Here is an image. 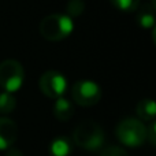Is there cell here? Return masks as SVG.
<instances>
[{"label": "cell", "instance_id": "e0dca14e", "mask_svg": "<svg viewBox=\"0 0 156 156\" xmlns=\"http://www.w3.org/2000/svg\"><path fill=\"white\" fill-rule=\"evenodd\" d=\"M5 156H23V155H22V152L19 151V149L12 148V147H11V148L8 149V152H7V155Z\"/></svg>", "mask_w": 156, "mask_h": 156}, {"label": "cell", "instance_id": "2e32d148", "mask_svg": "<svg viewBox=\"0 0 156 156\" xmlns=\"http://www.w3.org/2000/svg\"><path fill=\"white\" fill-rule=\"evenodd\" d=\"M147 140L149 141L152 147L156 145V126L154 121L149 122V126L147 127Z\"/></svg>", "mask_w": 156, "mask_h": 156}, {"label": "cell", "instance_id": "7a4b0ae2", "mask_svg": "<svg viewBox=\"0 0 156 156\" xmlns=\"http://www.w3.org/2000/svg\"><path fill=\"white\" fill-rule=\"evenodd\" d=\"M73 141L86 151H99L104 144V132L93 121H85L76 127Z\"/></svg>", "mask_w": 156, "mask_h": 156}, {"label": "cell", "instance_id": "8fae6325", "mask_svg": "<svg viewBox=\"0 0 156 156\" xmlns=\"http://www.w3.org/2000/svg\"><path fill=\"white\" fill-rule=\"evenodd\" d=\"M73 151V144L67 137H58L51 143L49 152L52 156H69Z\"/></svg>", "mask_w": 156, "mask_h": 156}, {"label": "cell", "instance_id": "4fadbf2b", "mask_svg": "<svg viewBox=\"0 0 156 156\" xmlns=\"http://www.w3.org/2000/svg\"><path fill=\"white\" fill-rule=\"evenodd\" d=\"M111 4L121 12H136V10L140 5V0H110Z\"/></svg>", "mask_w": 156, "mask_h": 156}, {"label": "cell", "instance_id": "3957f363", "mask_svg": "<svg viewBox=\"0 0 156 156\" xmlns=\"http://www.w3.org/2000/svg\"><path fill=\"white\" fill-rule=\"evenodd\" d=\"M119 143L130 148H138L147 141V126L136 118L122 119L116 126Z\"/></svg>", "mask_w": 156, "mask_h": 156}, {"label": "cell", "instance_id": "5b68a950", "mask_svg": "<svg viewBox=\"0 0 156 156\" xmlns=\"http://www.w3.org/2000/svg\"><path fill=\"white\" fill-rule=\"evenodd\" d=\"M103 96L99 83L90 80H80L71 88V97L77 104L82 107H92L97 104Z\"/></svg>", "mask_w": 156, "mask_h": 156}, {"label": "cell", "instance_id": "9a60e30c", "mask_svg": "<svg viewBox=\"0 0 156 156\" xmlns=\"http://www.w3.org/2000/svg\"><path fill=\"white\" fill-rule=\"evenodd\" d=\"M100 156H129L125 149L119 148V147H107L101 151Z\"/></svg>", "mask_w": 156, "mask_h": 156}, {"label": "cell", "instance_id": "5bb4252c", "mask_svg": "<svg viewBox=\"0 0 156 156\" xmlns=\"http://www.w3.org/2000/svg\"><path fill=\"white\" fill-rule=\"evenodd\" d=\"M85 10V3L83 0H70L66 5V15H69L70 18L74 16H80Z\"/></svg>", "mask_w": 156, "mask_h": 156}, {"label": "cell", "instance_id": "30bf717a", "mask_svg": "<svg viewBox=\"0 0 156 156\" xmlns=\"http://www.w3.org/2000/svg\"><path fill=\"white\" fill-rule=\"evenodd\" d=\"M137 115L140 121L151 122L156 116V105L152 99H143L137 103Z\"/></svg>", "mask_w": 156, "mask_h": 156}, {"label": "cell", "instance_id": "ba28073f", "mask_svg": "<svg viewBox=\"0 0 156 156\" xmlns=\"http://www.w3.org/2000/svg\"><path fill=\"white\" fill-rule=\"evenodd\" d=\"M137 12V22L143 29H155V22H156V7L151 3H144L140 4L138 8L136 10Z\"/></svg>", "mask_w": 156, "mask_h": 156}, {"label": "cell", "instance_id": "9c48e42d", "mask_svg": "<svg viewBox=\"0 0 156 156\" xmlns=\"http://www.w3.org/2000/svg\"><path fill=\"white\" fill-rule=\"evenodd\" d=\"M54 115H55V118L62 122H66V121H69V119H71V116L74 115L73 103L63 96L56 99L55 100V104H54Z\"/></svg>", "mask_w": 156, "mask_h": 156}, {"label": "cell", "instance_id": "52a82bcc", "mask_svg": "<svg viewBox=\"0 0 156 156\" xmlns=\"http://www.w3.org/2000/svg\"><path fill=\"white\" fill-rule=\"evenodd\" d=\"M18 137V126L14 121L0 118V151H7L15 144Z\"/></svg>", "mask_w": 156, "mask_h": 156}, {"label": "cell", "instance_id": "8992f818", "mask_svg": "<svg viewBox=\"0 0 156 156\" xmlns=\"http://www.w3.org/2000/svg\"><path fill=\"white\" fill-rule=\"evenodd\" d=\"M38 86L47 97L56 100L67 92V80L59 71L48 70L40 77Z\"/></svg>", "mask_w": 156, "mask_h": 156}, {"label": "cell", "instance_id": "7c38bea8", "mask_svg": "<svg viewBox=\"0 0 156 156\" xmlns=\"http://www.w3.org/2000/svg\"><path fill=\"white\" fill-rule=\"evenodd\" d=\"M16 108V99L12 93L2 92L0 93V114H11Z\"/></svg>", "mask_w": 156, "mask_h": 156}, {"label": "cell", "instance_id": "6da1fadb", "mask_svg": "<svg viewBox=\"0 0 156 156\" xmlns=\"http://www.w3.org/2000/svg\"><path fill=\"white\" fill-rule=\"evenodd\" d=\"M74 30L73 18L66 14H51L40 22V34L48 41L67 38Z\"/></svg>", "mask_w": 156, "mask_h": 156}, {"label": "cell", "instance_id": "277c9868", "mask_svg": "<svg viewBox=\"0 0 156 156\" xmlns=\"http://www.w3.org/2000/svg\"><path fill=\"white\" fill-rule=\"evenodd\" d=\"M25 82V70L18 60L7 59L0 63V86L4 92L15 93Z\"/></svg>", "mask_w": 156, "mask_h": 156}]
</instances>
